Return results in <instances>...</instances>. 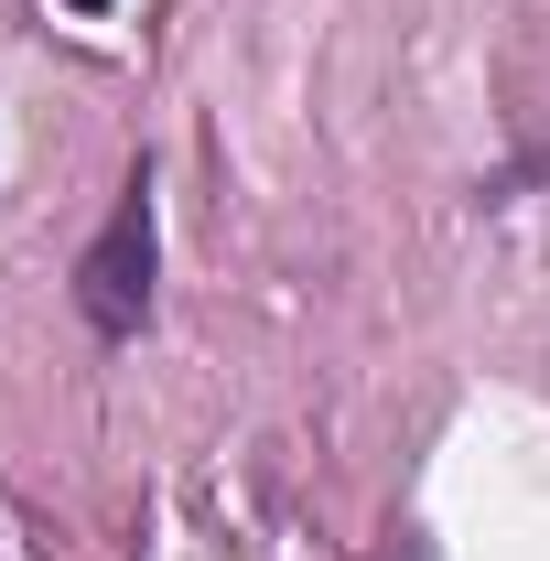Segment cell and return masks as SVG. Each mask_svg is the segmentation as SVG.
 Returning <instances> with one entry per match:
<instances>
[{
	"instance_id": "1",
	"label": "cell",
	"mask_w": 550,
	"mask_h": 561,
	"mask_svg": "<svg viewBox=\"0 0 550 561\" xmlns=\"http://www.w3.org/2000/svg\"><path fill=\"white\" fill-rule=\"evenodd\" d=\"M76 302L98 335H140V313H151V184H130L119 216L98 227V249L76 260Z\"/></svg>"
},
{
	"instance_id": "2",
	"label": "cell",
	"mask_w": 550,
	"mask_h": 561,
	"mask_svg": "<svg viewBox=\"0 0 550 561\" xmlns=\"http://www.w3.org/2000/svg\"><path fill=\"white\" fill-rule=\"evenodd\" d=\"M76 11H108V0H76Z\"/></svg>"
}]
</instances>
